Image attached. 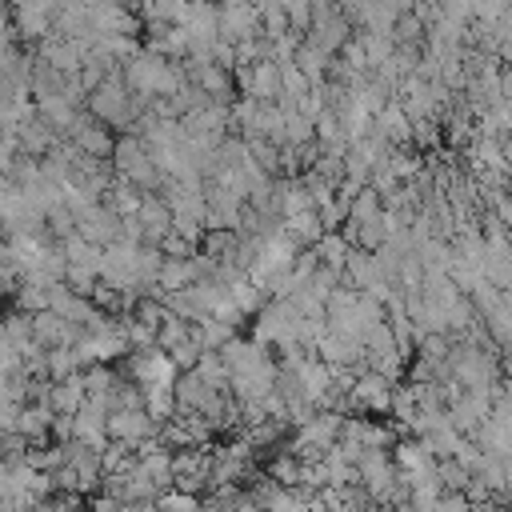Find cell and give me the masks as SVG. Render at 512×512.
Masks as SVG:
<instances>
[{
	"label": "cell",
	"instance_id": "6da1fadb",
	"mask_svg": "<svg viewBox=\"0 0 512 512\" xmlns=\"http://www.w3.org/2000/svg\"><path fill=\"white\" fill-rule=\"evenodd\" d=\"M88 108L96 120H108V124H128L132 120V100H128V84L120 80H100L92 92H88Z\"/></svg>",
	"mask_w": 512,
	"mask_h": 512
},
{
	"label": "cell",
	"instance_id": "3957f363",
	"mask_svg": "<svg viewBox=\"0 0 512 512\" xmlns=\"http://www.w3.org/2000/svg\"><path fill=\"white\" fill-rule=\"evenodd\" d=\"M36 56L40 60H48L52 68H60L64 76H76L80 72V64H84V44L80 40H72V36H44V40H36Z\"/></svg>",
	"mask_w": 512,
	"mask_h": 512
},
{
	"label": "cell",
	"instance_id": "52a82bcc",
	"mask_svg": "<svg viewBox=\"0 0 512 512\" xmlns=\"http://www.w3.org/2000/svg\"><path fill=\"white\" fill-rule=\"evenodd\" d=\"M12 32H16L20 40L36 44V40H44V36L52 32V12L40 8L36 0H32V4H20V8H12Z\"/></svg>",
	"mask_w": 512,
	"mask_h": 512
},
{
	"label": "cell",
	"instance_id": "30bf717a",
	"mask_svg": "<svg viewBox=\"0 0 512 512\" xmlns=\"http://www.w3.org/2000/svg\"><path fill=\"white\" fill-rule=\"evenodd\" d=\"M112 152H116V168H120L128 180H152V176H156L148 152H144L136 140H120Z\"/></svg>",
	"mask_w": 512,
	"mask_h": 512
},
{
	"label": "cell",
	"instance_id": "5bb4252c",
	"mask_svg": "<svg viewBox=\"0 0 512 512\" xmlns=\"http://www.w3.org/2000/svg\"><path fill=\"white\" fill-rule=\"evenodd\" d=\"M12 44V20H8V8H0V48Z\"/></svg>",
	"mask_w": 512,
	"mask_h": 512
},
{
	"label": "cell",
	"instance_id": "277c9868",
	"mask_svg": "<svg viewBox=\"0 0 512 512\" xmlns=\"http://www.w3.org/2000/svg\"><path fill=\"white\" fill-rule=\"evenodd\" d=\"M76 232L104 248V244L120 240V216H116L112 208H100V204L92 200L88 208H80V212H76Z\"/></svg>",
	"mask_w": 512,
	"mask_h": 512
},
{
	"label": "cell",
	"instance_id": "7c38bea8",
	"mask_svg": "<svg viewBox=\"0 0 512 512\" xmlns=\"http://www.w3.org/2000/svg\"><path fill=\"white\" fill-rule=\"evenodd\" d=\"M16 372H24V352L0 336V376H16Z\"/></svg>",
	"mask_w": 512,
	"mask_h": 512
},
{
	"label": "cell",
	"instance_id": "9c48e42d",
	"mask_svg": "<svg viewBox=\"0 0 512 512\" xmlns=\"http://www.w3.org/2000/svg\"><path fill=\"white\" fill-rule=\"evenodd\" d=\"M84 400H88V392H84V376L80 372H68V376H60V380L48 384L52 412H76Z\"/></svg>",
	"mask_w": 512,
	"mask_h": 512
},
{
	"label": "cell",
	"instance_id": "7a4b0ae2",
	"mask_svg": "<svg viewBox=\"0 0 512 512\" xmlns=\"http://www.w3.org/2000/svg\"><path fill=\"white\" fill-rule=\"evenodd\" d=\"M32 336L44 348H64V344H76L84 336V328L72 324V320H64L56 308H40V312H32Z\"/></svg>",
	"mask_w": 512,
	"mask_h": 512
},
{
	"label": "cell",
	"instance_id": "ba28073f",
	"mask_svg": "<svg viewBox=\"0 0 512 512\" xmlns=\"http://www.w3.org/2000/svg\"><path fill=\"white\" fill-rule=\"evenodd\" d=\"M68 140H72L80 152H88V156H100V160H104V156L116 148V144L108 140V132H104L96 120H84V116H76V124L68 128Z\"/></svg>",
	"mask_w": 512,
	"mask_h": 512
},
{
	"label": "cell",
	"instance_id": "8992f818",
	"mask_svg": "<svg viewBox=\"0 0 512 512\" xmlns=\"http://www.w3.org/2000/svg\"><path fill=\"white\" fill-rule=\"evenodd\" d=\"M152 432V416L140 412V408H112L108 412V436L120 440V444H136Z\"/></svg>",
	"mask_w": 512,
	"mask_h": 512
},
{
	"label": "cell",
	"instance_id": "4fadbf2b",
	"mask_svg": "<svg viewBox=\"0 0 512 512\" xmlns=\"http://www.w3.org/2000/svg\"><path fill=\"white\" fill-rule=\"evenodd\" d=\"M252 92H256V96H272V92H276V72H272L268 64L256 68V76H252Z\"/></svg>",
	"mask_w": 512,
	"mask_h": 512
},
{
	"label": "cell",
	"instance_id": "5b68a950",
	"mask_svg": "<svg viewBox=\"0 0 512 512\" xmlns=\"http://www.w3.org/2000/svg\"><path fill=\"white\" fill-rule=\"evenodd\" d=\"M52 144H56V128H52L40 112H28V116L16 124V148H20V152H28V156H44Z\"/></svg>",
	"mask_w": 512,
	"mask_h": 512
},
{
	"label": "cell",
	"instance_id": "8fae6325",
	"mask_svg": "<svg viewBox=\"0 0 512 512\" xmlns=\"http://www.w3.org/2000/svg\"><path fill=\"white\" fill-rule=\"evenodd\" d=\"M132 376L140 384H168L172 380V360L160 356V352H144V356L132 360Z\"/></svg>",
	"mask_w": 512,
	"mask_h": 512
}]
</instances>
